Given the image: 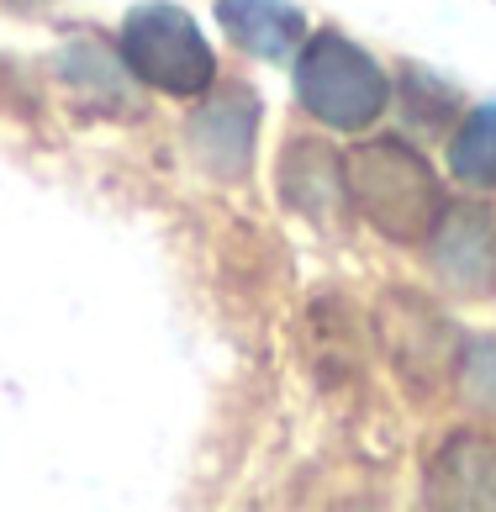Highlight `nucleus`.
Wrapping results in <instances>:
<instances>
[{
    "instance_id": "20e7f679",
    "label": "nucleus",
    "mask_w": 496,
    "mask_h": 512,
    "mask_svg": "<svg viewBox=\"0 0 496 512\" xmlns=\"http://www.w3.org/2000/svg\"><path fill=\"white\" fill-rule=\"evenodd\" d=\"M254 132H259V96L248 85H222L190 111L185 143L206 175L243 180L248 164H254Z\"/></svg>"
},
{
    "instance_id": "9d476101",
    "label": "nucleus",
    "mask_w": 496,
    "mask_h": 512,
    "mask_svg": "<svg viewBox=\"0 0 496 512\" xmlns=\"http://www.w3.org/2000/svg\"><path fill=\"white\" fill-rule=\"evenodd\" d=\"M59 64H64L69 80L80 85V96L101 90V106H106V111H132V106H138V96L127 90V69L111 59V53L95 43V37H85V43H69Z\"/></svg>"
},
{
    "instance_id": "6e6552de",
    "label": "nucleus",
    "mask_w": 496,
    "mask_h": 512,
    "mask_svg": "<svg viewBox=\"0 0 496 512\" xmlns=\"http://www.w3.org/2000/svg\"><path fill=\"white\" fill-rule=\"evenodd\" d=\"M217 22L243 53L270 59V64L291 59V48L307 37L301 11L285 6V0H217Z\"/></svg>"
},
{
    "instance_id": "f257e3e1",
    "label": "nucleus",
    "mask_w": 496,
    "mask_h": 512,
    "mask_svg": "<svg viewBox=\"0 0 496 512\" xmlns=\"http://www.w3.org/2000/svg\"><path fill=\"white\" fill-rule=\"evenodd\" d=\"M343 180H349V201L359 206L375 233L391 243H417L433 233L438 212H444V191H438L433 169L423 164L417 148L402 138H370L343 159Z\"/></svg>"
},
{
    "instance_id": "0eeeda50",
    "label": "nucleus",
    "mask_w": 496,
    "mask_h": 512,
    "mask_svg": "<svg viewBox=\"0 0 496 512\" xmlns=\"http://www.w3.org/2000/svg\"><path fill=\"white\" fill-rule=\"evenodd\" d=\"M280 191L285 206H296L301 217H312L322 227L343 222V206H349V180H343V164L312 138H296L280 159Z\"/></svg>"
},
{
    "instance_id": "1a4fd4ad",
    "label": "nucleus",
    "mask_w": 496,
    "mask_h": 512,
    "mask_svg": "<svg viewBox=\"0 0 496 512\" xmlns=\"http://www.w3.org/2000/svg\"><path fill=\"white\" fill-rule=\"evenodd\" d=\"M449 169L470 191H491L496 185V106H475L460 122L449 143Z\"/></svg>"
},
{
    "instance_id": "f03ea898",
    "label": "nucleus",
    "mask_w": 496,
    "mask_h": 512,
    "mask_svg": "<svg viewBox=\"0 0 496 512\" xmlns=\"http://www.w3.org/2000/svg\"><path fill=\"white\" fill-rule=\"evenodd\" d=\"M296 96L333 132H359L386 111L391 80L359 43L338 32H317L296 59Z\"/></svg>"
},
{
    "instance_id": "423d86ee",
    "label": "nucleus",
    "mask_w": 496,
    "mask_h": 512,
    "mask_svg": "<svg viewBox=\"0 0 496 512\" xmlns=\"http://www.w3.org/2000/svg\"><path fill=\"white\" fill-rule=\"evenodd\" d=\"M428 507H465V512H496V439L486 433H454L428 465L423 486Z\"/></svg>"
},
{
    "instance_id": "9b49d317",
    "label": "nucleus",
    "mask_w": 496,
    "mask_h": 512,
    "mask_svg": "<svg viewBox=\"0 0 496 512\" xmlns=\"http://www.w3.org/2000/svg\"><path fill=\"white\" fill-rule=\"evenodd\" d=\"M460 391L475 407L496 412V338H475L460 354Z\"/></svg>"
},
{
    "instance_id": "39448f33",
    "label": "nucleus",
    "mask_w": 496,
    "mask_h": 512,
    "mask_svg": "<svg viewBox=\"0 0 496 512\" xmlns=\"http://www.w3.org/2000/svg\"><path fill=\"white\" fill-rule=\"evenodd\" d=\"M428 254L433 270L465 296H486L496 291V212L491 206H444L428 233Z\"/></svg>"
},
{
    "instance_id": "7ed1b4c3",
    "label": "nucleus",
    "mask_w": 496,
    "mask_h": 512,
    "mask_svg": "<svg viewBox=\"0 0 496 512\" xmlns=\"http://www.w3.org/2000/svg\"><path fill=\"white\" fill-rule=\"evenodd\" d=\"M122 64L164 96H206L217 80L212 43L201 37L196 16L169 0H143L122 16Z\"/></svg>"
}]
</instances>
